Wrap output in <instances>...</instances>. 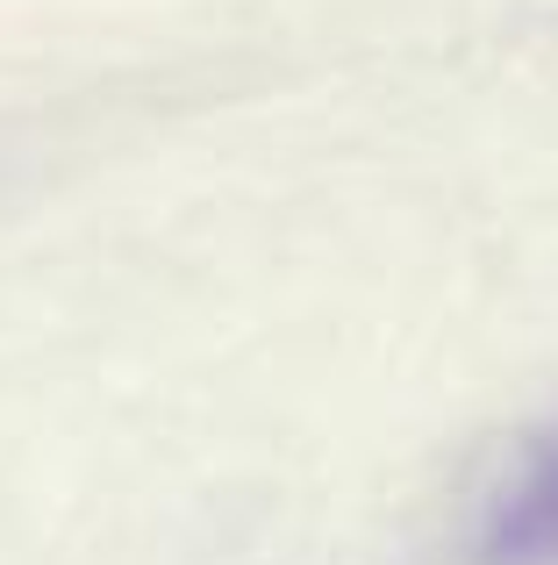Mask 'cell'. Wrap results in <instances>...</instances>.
Wrapping results in <instances>:
<instances>
[{"instance_id": "1", "label": "cell", "mask_w": 558, "mask_h": 565, "mask_svg": "<svg viewBox=\"0 0 558 565\" xmlns=\"http://www.w3.org/2000/svg\"><path fill=\"white\" fill-rule=\"evenodd\" d=\"M480 558L487 565H558V437H545L523 458V472L487 509Z\"/></svg>"}]
</instances>
